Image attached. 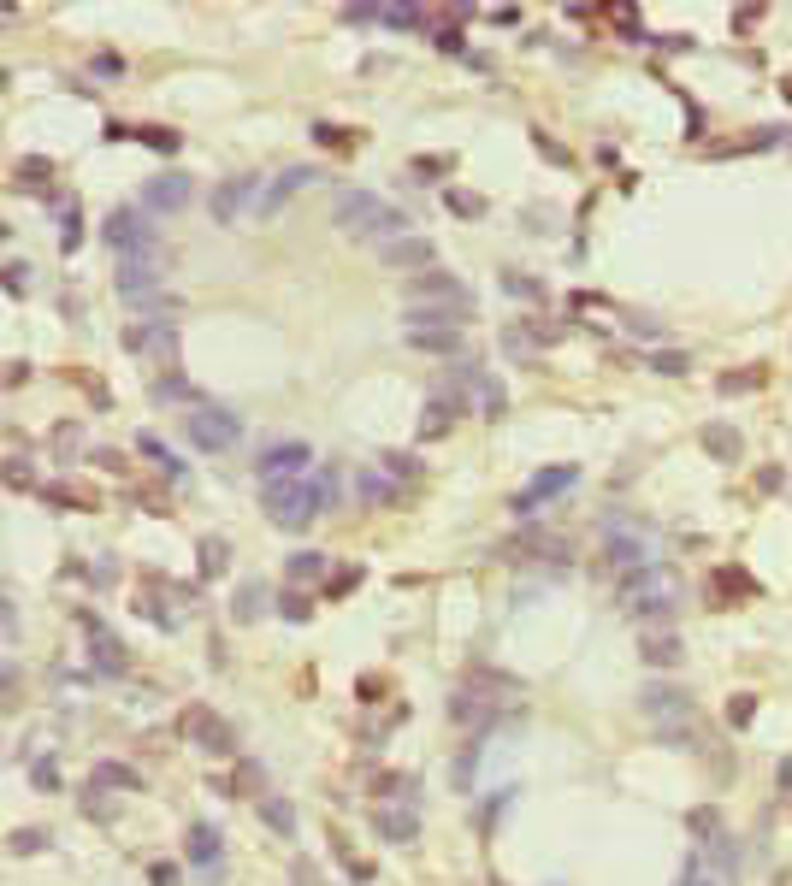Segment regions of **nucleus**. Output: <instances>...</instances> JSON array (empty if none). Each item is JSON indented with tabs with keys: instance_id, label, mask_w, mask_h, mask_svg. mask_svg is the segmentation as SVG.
I'll use <instances>...</instances> for the list:
<instances>
[{
	"instance_id": "nucleus-36",
	"label": "nucleus",
	"mask_w": 792,
	"mask_h": 886,
	"mask_svg": "<svg viewBox=\"0 0 792 886\" xmlns=\"http://www.w3.org/2000/svg\"><path fill=\"white\" fill-rule=\"evenodd\" d=\"M201 568H207V573L225 568V544H219V538H207V544H201Z\"/></svg>"
},
{
	"instance_id": "nucleus-4",
	"label": "nucleus",
	"mask_w": 792,
	"mask_h": 886,
	"mask_svg": "<svg viewBox=\"0 0 792 886\" xmlns=\"http://www.w3.org/2000/svg\"><path fill=\"white\" fill-rule=\"evenodd\" d=\"M184 438L196 443L201 455H225V449L243 443V414H231V408H219V402H190Z\"/></svg>"
},
{
	"instance_id": "nucleus-18",
	"label": "nucleus",
	"mask_w": 792,
	"mask_h": 886,
	"mask_svg": "<svg viewBox=\"0 0 792 886\" xmlns=\"http://www.w3.org/2000/svg\"><path fill=\"white\" fill-rule=\"evenodd\" d=\"M83 627H89V644H95V662H101V668H113V674H119V668H125V644H119V638L107 633V627H101V621H95V615H83Z\"/></svg>"
},
{
	"instance_id": "nucleus-9",
	"label": "nucleus",
	"mask_w": 792,
	"mask_h": 886,
	"mask_svg": "<svg viewBox=\"0 0 792 886\" xmlns=\"http://www.w3.org/2000/svg\"><path fill=\"white\" fill-rule=\"evenodd\" d=\"M308 461H314V449H308V443H272L261 461H255V473H261L266 491H272V485H296V479L308 473Z\"/></svg>"
},
{
	"instance_id": "nucleus-2",
	"label": "nucleus",
	"mask_w": 792,
	"mask_h": 886,
	"mask_svg": "<svg viewBox=\"0 0 792 886\" xmlns=\"http://www.w3.org/2000/svg\"><path fill=\"white\" fill-rule=\"evenodd\" d=\"M603 544H609V562H615V573H621V579L662 568V538L651 532V526H633V520H609V526H603Z\"/></svg>"
},
{
	"instance_id": "nucleus-23",
	"label": "nucleus",
	"mask_w": 792,
	"mask_h": 886,
	"mask_svg": "<svg viewBox=\"0 0 792 886\" xmlns=\"http://www.w3.org/2000/svg\"><path fill=\"white\" fill-rule=\"evenodd\" d=\"M408 343L420 355H456L462 349V331H408Z\"/></svg>"
},
{
	"instance_id": "nucleus-21",
	"label": "nucleus",
	"mask_w": 792,
	"mask_h": 886,
	"mask_svg": "<svg viewBox=\"0 0 792 886\" xmlns=\"http://www.w3.org/2000/svg\"><path fill=\"white\" fill-rule=\"evenodd\" d=\"M402 497V485H396L385 467H373V473H361V508H385Z\"/></svg>"
},
{
	"instance_id": "nucleus-29",
	"label": "nucleus",
	"mask_w": 792,
	"mask_h": 886,
	"mask_svg": "<svg viewBox=\"0 0 792 886\" xmlns=\"http://www.w3.org/2000/svg\"><path fill=\"white\" fill-rule=\"evenodd\" d=\"M320 573H326V556H320V550L290 556V579H320Z\"/></svg>"
},
{
	"instance_id": "nucleus-16",
	"label": "nucleus",
	"mask_w": 792,
	"mask_h": 886,
	"mask_svg": "<svg viewBox=\"0 0 792 886\" xmlns=\"http://www.w3.org/2000/svg\"><path fill=\"white\" fill-rule=\"evenodd\" d=\"M373 827H379V839H391V845H414V839H420V816L402 810V804H379V810H373Z\"/></svg>"
},
{
	"instance_id": "nucleus-40",
	"label": "nucleus",
	"mask_w": 792,
	"mask_h": 886,
	"mask_svg": "<svg viewBox=\"0 0 792 886\" xmlns=\"http://www.w3.org/2000/svg\"><path fill=\"white\" fill-rule=\"evenodd\" d=\"M36 786L54 792V786H60V768H54V762H36Z\"/></svg>"
},
{
	"instance_id": "nucleus-43",
	"label": "nucleus",
	"mask_w": 792,
	"mask_h": 886,
	"mask_svg": "<svg viewBox=\"0 0 792 886\" xmlns=\"http://www.w3.org/2000/svg\"><path fill=\"white\" fill-rule=\"evenodd\" d=\"M12 851H18V857H30V851H42V833H18V839H12Z\"/></svg>"
},
{
	"instance_id": "nucleus-34",
	"label": "nucleus",
	"mask_w": 792,
	"mask_h": 886,
	"mask_svg": "<svg viewBox=\"0 0 792 886\" xmlns=\"http://www.w3.org/2000/svg\"><path fill=\"white\" fill-rule=\"evenodd\" d=\"M142 455H148L154 467H166V473H178V461L166 455V443H160V438H148V432H142Z\"/></svg>"
},
{
	"instance_id": "nucleus-41",
	"label": "nucleus",
	"mask_w": 792,
	"mask_h": 886,
	"mask_svg": "<svg viewBox=\"0 0 792 886\" xmlns=\"http://www.w3.org/2000/svg\"><path fill=\"white\" fill-rule=\"evenodd\" d=\"M751 384H757V373H727L722 390H727V396H739V390H751Z\"/></svg>"
},
{
	"instance_id": "nucleus-17",
	"label": "nucleus",
	"mask_w": 792,
	"mask_h": 886,
	"mask_svg": "<svg viewBox=\"0 0 792 886\" xmlns=\"http://www.w3.org/2000/svg\"><path fill=\"white\" fill-rule=\"evenodd\" d=\"M314 178H320L314 166H290V172H278V178H272V190L261 195V219H272V213H278V207H284L290 195H296V190H308Z\"/></svg>"
},
{
	"instance_id": "nucleus-20",
	"label": "nucleus",
	"mask_w": 792,
	"mask_h": 886,
	"mask_svg": "<svg viewBox=\"0 0 792 886\" xmlns=\"http://www.w3.org/2000/svg\"><path fill=\"white\" fill-rule=\"evenodd\" d=\"M178 314H184V302H178V296H166V290L136 302V325H178Z\"/></svg>"
},
{
	"instance_id": "nucleus-7",
	"label": "nucleus",
	"mask_w": 792,
	"mask_h": 886,
	"mask_svg": "<svg viewBox=\"0 0 792 886\" xmlns=\"http://www.w3.org/2000/svg\"><path fill=\"white\" fill-rule=\"evenodd\" d=\"M249 207H261V178H255V172H243V178H225L219 190L207 195V213H213L219 225H237Z\"/></svg>"
},
{
	"instance_id": "nucleus-31",
	"label": "nucleus",
	"mask_w": 792,
	"mask_h": 886,
	"mask_svg": "<svg viewBox=\"0 0 792 886\" xmlns=\"http://www.w3.org/2000/svg\"><path fill=\"white\" fill-rule=\"evenodd\" d=\"M95 786H136V774L119 768V762H101V768H95Z\"/></svg>"
},
{
	"instance_id": "nucleus-14",
	"label": "nucleus",
	"mask_w": 792,
	"mask_h": 886,
	"mask_svg": "<svg viewBox=\"0 0 792 886\" xmlns=\"http://www.w3.org/2000/svg\"><path fill=\"white\" fill-rule=\"evenodd\" d=\"M119 296H131V302L160 296V260L154 254H125L119 260Z\"/></svg>"
},
{
	"instance_id": "nucleus-38",
	"label": "nucleus",
	"mask_w": 792,
	"mask_h": 886,
	"mask_svg": "<svg viewBox=\"0 0 792 886\" xmlns=\"http://www.w3.org/2000/svg\"><path fill=\"white\" fill-rule=\"evenodd\" d=\"M142 142H154V148H166V154H172V148H178V130H160V125H148V130H142Z\"/></svg>"
},
{
	"instance_id": "nucleus-25",
	"label": "nucleus",
	"mask_w": 792,
	"mask_h": 886,
	"mask_svg": "<svg viewBox=\"0 0 792 886\" xmlns=\"http://www.w3.org/2000/svg\"><path fill=\"white\" fill-rule=\"evenodd\" d=\"M190 863H196V869H213V863H219V833H213V827H190Z\"/></svg>"
},
{
	"instance_id": "nucleus-8",
	"label": "nucleus",
	"mask_w": 792,
	"mask_h": 886,
	"mask_svg": "<svg viewBox=\"0 0 792 886\" xmlns=\"http://www.w3.org/2000/svg\"><path fill=\"white\" fill-rule=\"evenodd\" d=\"M408 302L450 308V314H467V308H473V296H467V290L450 278V272H420V278H408Z\"/></svg>"
},
{
	"instance_id": "nucleus-19",
	"label": "nucleus",
	"mask_w": 792,
	"mask_h": 886,
	"mask_svg": "<svg viewBox=\"0 0 792 886\" xmlns=\"http://www.w3.org/2000/svg\"><path fill=\"white\" fill-rule=\"evenodd\" d=\"M645 709H651L657 721H674V727H686V721H692V709H686V697L674 692V686H668V692H662V686H651V692H645Z\"/></svg>"
},
{
	"instance_id": "nucleus-27",
	"label": "nucleus",
	"mask_w": 792,
	"mask_h": 886,
	"mask_svg": "<svg viewBox=\"0 0 792 886\" xmlns=\"http://www.w3.org/2000/svg\"><path fill=\"white\" fill-rule=\"evenodd\" d=\"M645 662H651V668H662V662L674 668V662H680V638L674 633H651L645 638Z\"/></svg>"
},
{
	"instance_id": "nucleus-42",
	"label": "nucleus",
	"mask_w": 792,
	"mask_h": 886,
	"mask_svg": "<svg viewBox=\"0 0 792 886\" xmlns=\"http://www.w3.org/2000/svg\"><path fill=\"white\" fill-rule=\"evenodd\" d=\"M432 36H438L444 54H462V30H432Z\"/></svg>"
},
{
	"instance_id": "nucleus-45",
	"label": "nucleus",
	"mask_w": 792,
	"mask_h": 886,
	"mask_svg": "<svg viewBox=\"0 0 792 886\" xmlns=\"http://www.w3.org/2000/svg\"><path fill=\"white\" fill-rule=\"evenodd\" d=\"M154 886H178V869H172V863H160V869H154Z\"/></svg>"
},
{
	"instance_id": "nucleus-28",
	"label": "nucleus",
	"mask_w": 792,
	"mask_h": 886,
	"mask_svg": "<svg viewBox=\"0 0 792 886\" xmlns=\"http://www.w3.org/2000/svg\"><path fill=\"white\" fill-rule=\"evenodd\" d=\"M379 24H385V30H414V24H420V6H402V0H396V6H379Z\"/></svg>"
},
{
	"instance_id": "nucleus-32",
	"label": "nucleus",
	"mask_w": 792,
	"mask_h": 886,
	"mask_svg": "<svg viewBox=\"0 0 792 886\" xmlns=\"http://www.w3.org/2000/svg\"><path fill=\"white\" fill-rule=\"evenodd\" d=\"M18 178L36 190V184H48V178H54V166H48V160H18Z\"/></svg>"
},
{
	"instance_id": "nucleus-44",
	"label": "nucleus",
	"mask_w": 792,
	"mask_h": 886,
	"mask_svg": "<svg viewBox=\"0 0 792 886\" xmlns=\"http://www.w3.org/2000/svg\"><path fill=\"white\" fill-rule=\"evenodd\" d=\"M54 443H60V455H71V449H77V426H60V438Z\"/></svg>"
},
{
	"instance_id": "nucleus-24",
	"label": "nucleus",
	"mask_w": 792,
	"mask_h": 886,
	"mask_svg": "<svg viewBox=\"0 0 792 886\" xmlns=\"http://www.w3.org/2000/svg\"><path fill=\"white\" fill-rule=\"evenodd\" d=\"M261 822L272 827V833H284V839H290V833H296V810H290L284 798H272V792H261Z\"/></svg>"
},
{
	"instance_id": "nucleus-22",
	"label": "nucleus",
	"mask_w": 792,
	"mask_h": 886,
	"mask_svg": "<svg viewBox=\"0 0 792 886\" xmlns=\"http://www.w3.org/2000/svg\"><path fill=\"white\" fill-rule=\"evenodd\" d=\"M704 449H710L716 461H739V449H745V443H739V432H733V426L710 420V426H704Z\"/></svg>"
},
{
	"instance_id": "nucleus-3",
	"label": "nucleus",
	"mask_w": 792,
	"mask_h": 886,
	"mask_svg": "<svg viewBox=\"0 0 792 886\" xmlns=\"http://www.w3.org/2000/svg\"><path fill=\"white\" fill-rule=\"evenodd\" d=\"M674 603H680V579H674L668 568H651V573L621 579V609H627L633 621H668V615H674Z\"/></svg>"
},
{
	"instance_id": "nucleus-10",
	"label": "nucleus",
	"mask_w": 792,
	"mask_h": 886,
	"mask_svg": "<svg viewBox=\"0 0 792 886\" xmlns=\"http://www.w3.org/2000/svg\"><path fill=\"white\" fill-rule=\"evenodd\" d=\"M125 349L131 355H148L154 367H178V325H131L125 331Z\"/></svg>"
},
{
	"instance_id": "nucleus-37",
	"label": "nucleus",
	"mask_w": 792,
	"mask_h": 886,
	"mask_svg": "<svg viewBox=\"0 0 792 886\" xmlns=\"http://www.w3.org/2000/svg\"><path fill=\"white\" fill-rule=\"evenodd\" d=\"M503 290H509V296H527V302H538V296H544V290H538V284H532V278H515V272H509V278H503Z\"/></svg>"
},
{
	"instance_id": "nucleus-35",
	"label": "nucleus",
	"mask_w": 792,
	"mask_h": 886,
	"mask_svg": "<svg viewBox=\"0 0 792 886\" xmlns=\"http://www.w3.org/2000/svg\"><path fill=\"white\" fill-rule=\"evenodd\" d=\"M278 615H284V621H308V597H296V591H284V603H278Z\"/></svg>"
},
{
	"instance_id": "nucleus-13",
	"label": "nucleus",
	"mask_w": 792,
	"mask_h": 886,
	"mask_svg": "<svg viewBox=\"0 0 792 886\" xmlns=\"http://www.w3.org/2000/svg\"><path fill=\"white\" fill-rule=\"evenodd\" d=\"M190 178L184 172H160V178H148V190H142V207L148 213H184L190 207Z\"/></svg>"
},
{
	"instance_id": "nucleus-33",
	"label": "nucleus",
	"mask_w": 792,
	"mask_h": 886,
	"mask_svg": "<svg viewBox=\"0 0 792 886\" xmlns=\"http://www.w3.org/2000/svg\"><path fill=\"white\" fill-rule=\"evenodd\" d=\"M444 201H450V207H456L462 219H479V213H485V201H479V195H467V190H450Z\"/></svg>"
},
{
	"instance_id": "nucleus-39",
	"label": "nucleus",
	"mask_w": 792,
	"mask_h": 886,
	"mask_svg": "<svg viewBox=\"0 0 792 886\" xmlns=\"http://www.w3.org/2000/svg\"><path fill=\"white\" fill-rule=\"evenodd\" d=\"M686 367H692V361H686L680 349H668V355H657V373H686Z\"/></svg>"
},
{
	"instance_id": "nucleus-6",
	"label": "nucleus",
	"mask_w": 792,
	"mask_h": 886,
	"mask_svg": "<svg viewBox=\"0 0 792 886\" xmlns=\"http://www.w3.org/2000/svg\"><path fill=\"white\" fill-rule=\"evenodd\" d=\"M148 219H154L148 207H119V213H107L101 243L119 249V260H125V254H154V225H148Z\"/></svg>"
},
{
	"instance_id": "nucleus-1",
	"label": "nucleus",
	"mask_w": 792,
	"mask_h": 886,
	"mask_svg": "<svg viewBox=\"0 0 792 886\" xmlns=\"http://www.w3.org/2000/svg\"><path fill=\"white\" fill-rule=\"evenodd\" d=\"M331 225H343L349 237H367V243H396V237H408V219L396 213L391 201H379V195L367 190H343L331 201Z\"/></svg>"
},
{
	"instance_id": "nucleus-26",
	"label": "nucleus",
	"mask_w": 792,
	"mask_h": 886,
	"mask_svg": "<svg viewBox=\"0 0 792 886\" xmlns=\"http://www.w3.org/2000/svg\"><path fill=\"white\" fill-rule=\"evenodd\" d=\"M261 609H266V585H261V579H249V585L237 591L231 615H237V621H261Z\"/></svg>"
},
{
	"instance_id": "nucleus-12",
	"label": "nucleus",
	"mask_w": 792,
	"mask_h": 886,
	"mask_svg": "<svg viewBox=\"0 0 792 886\" xmlns=\"http://www.w3.org/2000/svg\"><path fill=\"white\" fill-rule=\"evenodd\" d=\"M574 485H580V467H574V461H562V467H544V473L532 479L527 491L515 497V508H521V514H538V503H550V497H562V491H574Z\"/></svg>"
},
{
	"instance_id": "nucleus-11",
	"label": "nucleus",
	"mask_w": 792,
	"mask_h": 886,
	"mask_svg": "<svg viewBox=\"0 0 792 886\" xmlns=\"http://www.w3.org/2000/svg\"><path fill=\"white\" fill-rule=\"evenodd\" d=\"M379 260H385L391 272H414V278H420V272H438V243H432V237H414V231H408V237L385 243V249H379Z\"/></svg>"
},
{
	"instance_id": "nucleus-30",
	"label": "nucleus",
	"mask_w": 792,
	"mask_h": 886,
	"mask_svg": "<svg viewBox=\"0 0 792 886\" xmlns=\"http://www.w3.org/2000/svg\"><path fill=\"white\" fill-rule=\"evenodd\" d=\"M385 473H391L396 485H408V479H420V461L414 455H385Z\"/></svg>"
},
{
	"instance_id": "nucleus-15",
	"label": "nucleus",
	"mask_w": 792,
	"mask_h": 886,
	"mask_svg": "<svg viewBox=\"0 0 792 886\" xmlns=\"http://www.w3.org/2000/svg\"><path fill=\"white\" fill-rule=\"evenodd\" d=\"M184 733L196 739L201 751H213V757L237 751V733H231V727H225V721H219L213 709H190V715H184Z\"/></svg>"
},
{
	"instance_id": "nucleus-5",
	"label": "nucleus",
	"mask_w": 792,
	"mask_h": 886,
	"mask_svg": "<svg viewBox=\"0 0 792 886\" xmlns=\"http://www.w3.org/2000/svg\"><path fill=\"white\" fill-rule=\"evenodd\" d=\"M320 508L326 503H320V491H314L308 479H296V485H272V491H266V520L284 526V532H302Z\"/></svg>"
}]
</instances>
